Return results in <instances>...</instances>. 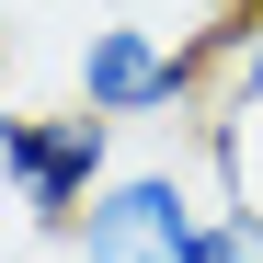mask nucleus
Returning <instances> with one entry per match:
<instances>
[{
  "mask_svg": "<svg viewBox=\"0 0 263 263\" xmlns=\"http://www.w3.org/2000/svg\"><path fill=\"white\" fill-rule=\"evenodd\" d=\"M80 103L103 126H172V115H217V34L172 46L160 23L115 12L80 34Z\"/></svg>",
  "mask_w": 263,
  "mask_h": 263,
  "instance_id": "obj_1",
  "label": "nucleus"
},
{
  "mask_svg": "<svg viewBox=\"0 0 263 263\" xmlns=\"http://www.w3.org/2000/svg\"><path fill=\"white\" fill-rule=\"evenodd\" d=\"M69 263H217V195L183 160H126L69 229Z\"/></svg>",
  "mask_w": 263,
  "mask_h": 263,
  "instance_id": "obj_2",
  "label": "nucleus"
},
{
  "mask_svg": "<svg viewBox=\"0 0 263 263\" xmlns=\"http://www.w3.org/2000/svg\"><path fill=\"white\" fill-rule=\"evenodd\" d=\"M115 172H126V160H115V126H103L92 103H69V115L12 103V115H0V183H12V206L34 217V229H58V240H69Z\"/></svg>",
  "mask_w": 263,
  "mask_h": 263,
  "instance_id": "obj_3",
  "label": "nucleus"
},
{
  "mask_svg": "<svg viewBox=\"0 0 263 263\" xmlns=\"http://www.w3.org/2000/svg\"><path fill=\"white\" fill-rule=\"evenodd\" d=\"M217 115H263V12H217Z\"/></svg>",
  "mask_w": 263,
  "mask_h": 263,
  "instance_id": "obj_4",
  "label": "nucleus"
},
{
  "mask_svg": "<svg viewBox=\"0 0 263 263\" xmlns=\"http://www.w3.org/2000/svg\"><path fill=\"white\" fill-rule=\"evenodd\" d=\"M217 263H263V206L217 195Z\"/></svg>",
  "mask_w": 263,
  "mask_h": 263,
  "instance_id": "obj_5",
  "label": "nucleus"
},
{
  "mask_svg": "<svg viewBox=\"0 0 263 263\" xmlns=\"http://www.w3.org/2000/svg\"><path fill=\"white\" fill-rule=\"evenodd\" d=\"M229 12H263V0H229Z\"/></svg>",
  "mask_w": 263,
  "mask_h": 263,
  "instance_id": "obj_6",
  "label": "nucleus"
}]
</instances>
